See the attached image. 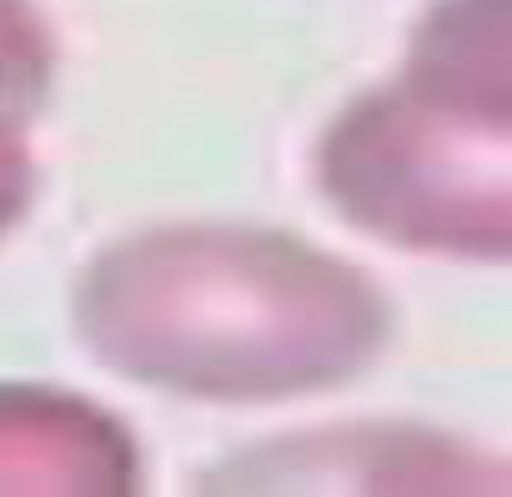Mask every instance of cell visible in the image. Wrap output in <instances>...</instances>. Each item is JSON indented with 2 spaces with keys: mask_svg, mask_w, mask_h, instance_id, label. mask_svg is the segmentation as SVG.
<instances>
[{
  "mask_svg": "<svg viewBox=\"0 0 512 497\" xmlns=\"http://www.w3.org/2000/svg\"><path fill=\"white\" fill-rule=\"evenodd\" d=\"M76 327L86 352L131 382L206 402H277L367 372L392 312L367 272L312 241L161 226L86 267Z\"/></svg>",
  "mask_w": 512,
  "mask_h": 497,
  "instance_id": "1",
  "label": "cell"
},
{
  "mask_svg": "<svg viewBox=\"0 0 512 497\" xmlns=\"http://www.w3.org/2000/svg\"><path fill=\"white\" fill-rule=\"evenodd\" d=\"M322 196L407 252L502 262L507 221V0H442L407 71L352 101L317 146Z\"/></svg>",
  "mask_w": 512,
  "mask_h": 497,
  "instance_id": "2",
  "label": "cell"
},
{
  "mask_svg": "<svg viewBox=\"0 0 512 497\" xmlns=\"http://www.w3.org/2000/svg\"><path fill=\"white\" fill-rule=\"evenodd\" d=\"M216 487H502V472L477 452L402 427H352L292 437L246 452L211 472Z\"/></svg>",
  "mask_w": 512,
  "mask_h": 497,
  "instance_id": "3",
  "label": "cell"
},
{
  "mask_svg": "<svg viewBox=\"0 0 512 497\" xmlns=\"http://www.w3.org/2000/svg\"><path fill=\"white\" fill-rule=\"evenodd\" d=\"M136 482L131 437L76 397L0 392V492H121Z\"/></svg>",
  "mask_w": 512,
  "mask_h": 497,
  "instance_id": "4",
  "label": "cell"
},
{
  "mask_svg": "<svg viewBox=\"0 0 512 497\" xmlns=\"http://www.w3.org/2000/svg\"><path fill=\"white\" fill-rule=\"evenodd\" d=\"M56 46L26 0H0V111L31 121L46 106Z\"/></svg>",
  "mask_w": 512,
  "mask_h": 497,
  "instance_id": "5",
  "label": "cell"
},
{
  "mask_svg": "<svg viewBox=\"0 0 512 497\" xmlns=\"http://www.w3.org/2000/svg\"><path fill=\"white\" fill-rule=\"evenodd\" d=\"M21 126H26L21 116L0 111V231L21 221V211L31 201V186H36V166H31Z\"/></svg>",
  "mask_w": 512,
  "mask_h": 497,
  "instance_id": "6",
  "label": "cell"
}]
</instances>
